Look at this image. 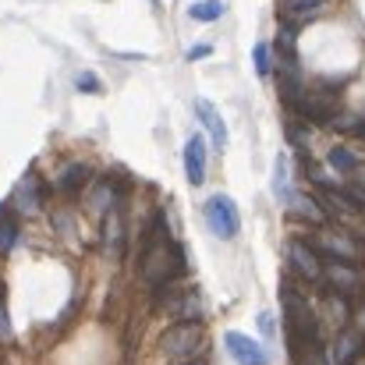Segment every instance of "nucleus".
Instances as JSON below:
<instances>
[{"instance_id":"7ed1b4c3","label":"nucleus","mask_w":365,"mask_h":365,"mask_svg":"<svg viewBox=\"0 0 365 365\" xmlns=\"http://www.w3.org/2000/svg\"><path fill=\"white\" fill-rule=\"evenodd\" d=\"M312 245H316L319 252H327L330 259H348V262H359L365 252V245L359 242L355 235H348L344 227H319Z\"/></svg>"},{"instance_id":"2eb2a0df","label":"nucleus","mask_w":365,"mask_h":365,"mask_svg":"<svg viewBox=\"0 0 365 365\" xmlns=\"http://www.w3.org/2000/svg\"><path fill=\"white\" fill-rule=\"evenodd\" d=\"M185 174L192 185L206 181V142L202 138H188L185 142Z\"/></svg>"},{"instance_id":"6ab92c4d","label":"nucleus","mask_w":365,"mask_h":365,"mask_svg":"<svg viewBox=\"0 0 365 365\" xmlns=\"http://www.w3.org/2000/svg\"><path fill=\"white\" fill-rule=\"evenodd\" d=\"M327 163H330L337 174H355V170H359V156H355L348 145H334L330 156H327Z\"/></svg>"},{"instance_id":"f3484780","label":"nucleus","mask_w":365,"mask_h":365,"mask_svg":"<svg viewBox=\"0 0 365 365\" xmlns=\"http://www.w3.org/2000/svg\"><path fill=\"white\" fill-rule=\"evenodd\" d=\"M273 192H277V199H280L284 206H291V199L298 195V192H294V185H291V163H287V156H277V174H273Z\"/></svg>"},{"instance_id":"f03ea898","label":"nucleus","mask_w":365,"mask_h":365,"mask_svg":"<svg viewBox=\"0 0 365 365\" xmlns=\"http://www.w3.org/2000/svg\"><path fill=\"white\" fill-rule=\"evenodd\" d=\"M202 351H206V330H202L199 319H178V323L167 327L163 337H160V355L178 365L195 362Z\"/></svg>"},{"instance_id":"f257e3e1","label":"nucleus","mask_w":365,"mask_h":365,"mask_svg":"<svg viewBox=\"0 0 365 365\" xmlns=\"http://www.w3.org/2000/svg\"><path fill=\"white\" fill-rule=\"evenodd\" d=\"M185 269V255L174 245L170 231L163 220H153L145 238H142V277L149 287L163 291L170 284H178V273Z\"/></svg>"},{"instance_id":"423d86ee","label":"nucleus","mask_w":365,"mask_h":365,"mask_svg":"<svg viewBox=\"0 0 365 365\" xmlns=\"http://www.w3.org/2000/svg\"><path fill=\"white\" fill-rule=\"evenodd\" d=\"M323 280H327L337 294H355V291H362L365 273L359 269V262H348V259H330V262H323Z\"/></svg>"},{"instance_id":"1a4fd4ad","label":"nucleus","mask_w":365,"mask_h":365,"mask_svg":"<svg viewBox=\"0 0 365 365\" xmlns=\"http://www.w3.org/2000/svg\"><path fill=\"white\" fill-rule=\"evenodd\" d=\"M362 355H365V334H359V330H341L334 337L330 365H359Z\"/></svg>"},{"instance_id":"a211bd4d","label":"nucleus","mask_w":365,"mask_h":365,"mask_svg":"<svg viewBox=\"0 0 365 365\" xmlns=\"http://www.w3.org/2000/svg\"><path fill=\"white\" fill-rule=\"evenodd\" d=\"M39 199H43V195H39V178H32V174H29V178L18 185V192H14V206L29 213V210H36V206H39Z\"/></svg>"},{"instance_id":"cd10ccee","label":"nucleus","mask_w":365,"mask_h":365,"mask_svg":"<svg viewBox=\"0 0 365 365\" xmlns=\"http://www.w3.org/2000/svg\"><path fill=\"white\" fill-rule=\"evenodd\" d=\"M185 365H206V362H199V359H195V362H185Z\"/></svg>"},{"instance_id":"4468645a","label":"nucleus","mask_w":365,"mask_h":365,"mask_svg":"<svg viewBox=\"0 0 365 365\" xmlns=\"http://www.w3.org/2000/svg\"><path fill=\"white\" fill-rule=\"evenodd\" d=\"M89 181H93V167H89V163H68V167L57 174V192H61V195H78Z\"/></svg>"},{"instance_id":"b1692460","label":"nucleus","mask_w":365,"mask_h":365,"mask_svg":"<svg viewBox=\"0 0 365 365\" xmlns=\"http://www.w3.org/2000/svg\"><path fill=\"white\" fill-rule=\"evenodd\" d=\"M78 93H103V86H100V78L93 71H82L78 75Z\"/></svg>"},{"instance_id":"412c9836","label":"nucleus","mask_w":365,"mask_h":365,"mask_svg":"<svg viewBox=\"0 0 365 365\" xmlns=\"http://www.w3.org/2000/svg\"><path fill=\"white\" fill-rule=\"evenodd\" d=\"M252 64H255V75H259V78H269V71H273V46H269V43H255Z\"/></svg>"},{"instance_id":"9d476101","label":"nucleus","mask_w":365,"mask_h":365,"mask_svg":"<svg viewBox=\"0 0 365 365\" xmlns=\"http://www.w3.org/2000/svg\"><path fill=\"white\" fill-rule=\"evenodd\" d=\"M224 344H227V351L235 355L238 365H269V355L262 351V344H255L252 337H245L238 330H231V334L224 337Z\"/></svg>"},{"instance_id":"20e7f679","label":"nucleus","mask_w":365,"mask_h":365,"mask_svg":"<svg viewBox=\"0 0 365 365\" xmlns=\"http://www.w3.org/2000/svg\"><path fill=\"white\" fill-rule=\"evenodd\" d=\"M206 224H210V231H213L217 238H235V235L242 231V213H238L235 199L213 195V199L206 202Z\"/></svg>"},{"instance_id":"c85d7f7f","label":"nucleus","mask_w":365,"mask_h":365,"mask_svg":"<svg viewBox=\"0 0 365 365\" xmlns=\"http://www.w3.org/2000/svg\"><path fill=\"white\" fill-rule=\"evenodd\" d=\"M359 365H365V362H359Z\"/></svg>"},{"instance_id":"393cba45","label":"nucleus","mask_w":365,"mask_h":365,"mask_svg":"<svg viewBox=\"0 0 365 365\" xmlns=\"http://www.w3.org/2000/svg\"><path fill=\"white\" fill-rule=\"evenodd\" d=\"M0 341H11V319H7V302L0 291Z\"/></svg>"},{"instance_id":"6e6552de","label":"nucleus","mask_w":365,"mask_h":365,"mask_svg":"<svg viewBox=\"0 0 365 365\" xmlns=\"http://www.w3.org/2000/svg\"><path fill=\"white\" fill-rule=\"evenodd\" d=\"M334 89H341V86H323V89H316V93H298V100H294V110L305 118V121H330L334 118Z\"/></svg>"},{"instance_id":"f8f14e48","label":"nucleus","mask_w":365,"mask_h":365,"mask_svg":"<svg viewBox=\"0 0 365 365\" xmlns=\"http://www.w3.org/2000/svg\"><path fill=\"white\" fill-rule=\"evenodd\" d=\"M323 4H327V0H280L277 11H280L284 21H291V29H298V25L312 21V18L323 11Z\"/></svg>"},{"instance_id":"aec40b11","label":"nucleus","mask_w":365,"mask_h":365,"mask_svg":"<svg viewBox=\"0 0 365 365\" xmlns=\"http://www.w3.org/2000/svg\"><path fill=\"white\" fill-rule=\"evenodd\" d=\"M188 14H192L195 21H217V18L224 14V4H220V0H195V4L188 7Z\"/></svg>"},{"instance_id":"0eeeda50","label":"nucleus","mask_w":365,"mask_h":365,"mask_svg":"<svg viewBox=\"0 0 365 365\" xmlns=\"http://www.w3.org/2000/svg\"><path fill=\"white\" fill-rule=\"evenodd\" d=\"M160 305L174 316V319H202V294L195 291V287H185V291H178V287H170V291H160Z\"/></svg>"},{"instance_id":"bb28decb","label":"nucleus","mask_w":365,"mask_h":365,"mask_svg":"<svg viewBox=\"0 0 365 365\" xmlns=\"http://www.w3.org/2000/svg\"><path fill=\"white\" fill-rule=\"evenodd\" d=\"M355 178H359V185L365 188V167H359V170H355Z\"/></svg>"},{"instance_id":"39448f33","label":"nucleus","mask_w":365,"mask_h":365,"mask_svg":"<svg viewBox=\"0 0 365 365\" xmlns=\"http://www.w3.org/2000/svg\"><path fill=\"white\" fill-rule=\"evenodd\" d=\"M287 262H291V269L302 280H309V284H319L323 280V259H319V248L316 245L302 242V238H291L287 242Z\"/></svg>"},{"instance_id":"dca6fc26","label":"nucleus","mask_w":365,"mask_h":365,"mask_svg":"<svg viewBox=\"0 0 365 365\" xmlns=\"http://www.w3.org/2000/svg\"><path fill=\"white\" fill-rule=\"evenodd\" d=\"M291 213H298V217L312 220L316 227H319V224H327V210H323L319 195H294V199H291Z\"/></svg>"},{"instance_id":"5701e85b","label":"nucleus","mask_w":365,"mask_h":365,"mask_svg":"<svg viewBox=\"0 0 365 365\" xmlns=\"http://www.w3.org/2000/svg\"><path fill=\"white\" fill-rule=\"evenodd\" d=\"M110 202H114V185H110V181H103V185L96 188L93 206H96V210H110Z\"/></svg>"},{"instance_id":"4be33fe9","label":"nucleus","mask_w":365,"mask_h":365,"mask_svg":"<svg viewBox=\"0 0 365 365\" xmlns=\"http://www.w3.org/2000/svg\"><path fill=\"white\" fill-rule=\"evenodd\" d=\"M14 242H18V220L7 213V217H0V255H7Z\"/></svg>"},{"instance_id":"9b49d317","label":"nucleus","mask_w":365,"mask_h":365,"mask_svg":"<svg viewBox=\"0 0 365 365\" xmlns=\"http://www.w3.org/2000/svg\"><path fill=\"white\" fill-rule=\"evenodd\" d=\"M100 248H103V255H110V259H118L124 252V217L118 210H107V213H103V224H100Z\"/></svg>"},{"instance_id":"a878e982","label":"nucleus","mask_w":365,"mask_h":365,"mask_svg":"<svg viewBox=\"0 0 365 365\" xmlns=\"http://www.w3.org/2000/svg\"><path fill=\"white\" fill-rule=\"evenodd\" d=\"M210 53H213V46H210V43H199V46L188 50V61H202V57H210Z\"/></svg>"},{"instance_id":"ddd939ff","label":"nucleus","mask_w":365,"mask_h":365,"mask_svg":"<svg viewBox=\"0 0 365 365\" xmlns=\"http://www.w3.org/2000/svg\"><path fill=\"white\" fill-rule=\"evenodd\" d=\"M195 118H199L202 128L210 131V138H213V145H217V149H224V145H227V124H224L220 110H217L210 100H199V103H195Z\"/></svg>"}]
</instances>
